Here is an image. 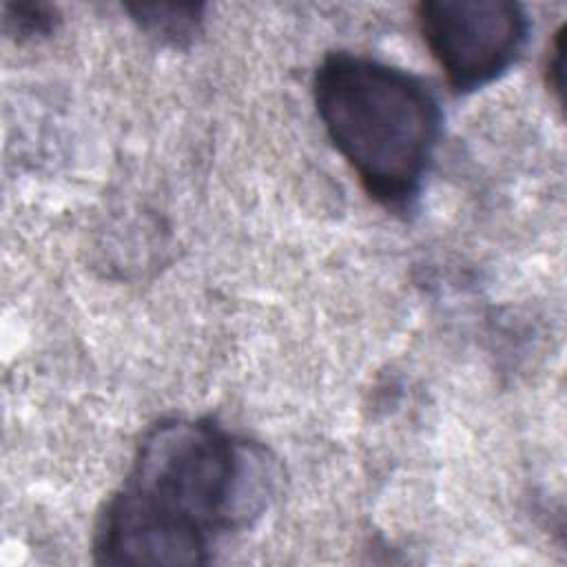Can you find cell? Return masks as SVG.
<instances>
[{
    "mask_svg": "<svg viewBox=\"0 0 567 567\" xmlns=\"http://www.w3.org/2000/svg\"><path fill=\"white\" fill-rule=\"evenodd\" d=\"M275 472L264 447L213 419L151 425L95 532L100 565H206L215 545L257 518Z\"/></svg>",
    "mask_w": 567,
    "mask_h": 567,
    "instance_id": "6da1fadb",
    "label": "cell"
},
{
    "mask_svg": "<svg viewBox=\"0 0 567 567\" xmlns=\"http://www.w3.org/2000/svg\"><path fill=\"white\" fill-rule=\"evenodd\" d=\"M312 97L363 190L383 208L405 213L441 135V109L430 86L399 66L337 51L319 62Z\"/></svg>",
    "mask_w": 567,
    "mask_h": 567,
    "instance_id": "7a4b0ae2",
    "label": "cell"
},
{
    "mask_svg": "<svg viewBox=\"0 0 567 567\" xmlns=\"http://www.w3.org/2000/svg\"><path fill=\"white\" fill-rule=\"evenodd\" d=\"M419 33L450 86L470 93L498 80L520 55L529 18L507 0H425Z\"/></svg>",
    "mask_w": 567,
    "mask_h": 567,
    "instance_id": "3957f363",
    "label": "cell"
},
{
    "mask_svg": "<svg viewBox=\"0 0 567 567\" xmlns=\"http://www.w3.org/2000/svg\"><path fill=\"white\" fill-rule=\"evenodd\" d=\"M131 18L171 47L190 44L204 22V4H126Z\"/></svg>",
    "mask_w": 567,
    "mask_h": 567,
    "instance_id": "277c9868",
    "label": "cell"
},
{
    "mask_svg": "<svg viewBox=\"0 0 567 567\" xmlns=\"http://www.w3.org/2000/svg\"><path fill=\"white\" fill-rule=\"evenodd\" d=\"M55 22H58L55 9L49 4H40V2L4 4V27L18 40L47 35L55 27Z\"/></svg>",
    "mask_w": 567,
    "mask_h": 567,
    "instance_id": "5b68a950",
    "label": "cell"
},
{
    "mask_svg": "<svg viewBox=\"0 0 567 567\" xmlns=\"http://www.w3.org/2000/svg\"><path fill=\"white\" fill-rule=\"evenodd\" d=\"M547 86L556 93L558 104H565V35L563 29L556 33L547 55Z\"/></svg>",
    "mask_w": 567,
    "mask_h": 567,
    "instance_id": "8992f818",
    "label": "cell"
}]
</instances>
